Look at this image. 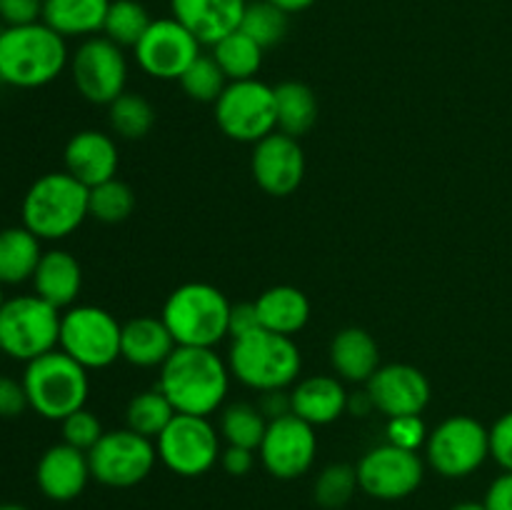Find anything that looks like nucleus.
<instances>
[{"label": "nucleus", "instance_id": "46", "mask_svg": "<svg viewBox=\"0 0 512 510\" xmlns=\"http://www.w3.org/2000/svg\"><path fill=\"white\" fill-rule=\"evenodd\" d=\"M483 503L488 510H512V470H503L490 483Z\"/></svg>", "mask_w": 512, "mask_h": 510}, {"label": "nucleus", "instance_id": "52", "mask_svg": "<svg viewBox=\"0 0 512 510\" xmlns=\"http://www.w3.org/2000/svg\"><path fill=\"white\" fill-rule=\"evenodd\" d=\"M3 288H5V285H3V283H0V310H3V305H5V300H8V298H5V293H3Z\"/></svg>", "mask_w": 512, "mask_h": 510}, {"label": "nucleus", "instance_id": "18", "mask_svg": "<svg viewBox=\"0 0 512 510\" xmlns=\"http://www.w3.org/2000/svg\"><path fill=\"white\" fill-rule=\"evenodd\" d=\"M368 395L375 410L388 418L398 415H420L430 403V383L423 370L408 363L380 365L368 380Z\"/></svg>", "mask_w": 512, "mask_h": 510}, {"label": "nucleus", "instance_id": "19", "mask_svg": "<svg viewBox=\"0 0 512 510\" xmlns=\"http://www.w3.org/2000/svg\"><path fill=\"white\" fill-rule=\"evenodd\" d=\"M90 478L93 475H90L88 453L68 443H58L45 450L35 468V483L40 493L55 503H68L78 498Z\"/></svg>", "mask_w": 512, "mask_h": 510}, {"label": "nucleus", "instance_id": "5", "mask_svg": "<svg viewBox=\"0 0 512 510\" xmlns=\"http://www.w3.org/2000/svg\"><path fill=\"white\" fill-rule=\"evenodd\" d=\"M228 368L233 378L258 393L285 390L298 380L303 355L290 335L260 328L230 343Z\"/></svg>", "mask_w": 512, "mask_h": 510}, {"label": "nucleus", "instance_id": "20", "mask_svg": "<svg viewBox=\"0 0 512 510\" xmlns=\"http://www.w3.org/2000/svg\"><path fill=\"white\" fill-rule=\"evenodd\" d=\"M245 5L248 0H170V13L200 45H215L240 28Z\"/></svg>", "mask_w": 512, "mask_h": 510}, {"label": "nucleus", "instance_id": "41", "mask_svg": "<svg viewBox=\"0 0 512 510\" xmlns=\"http://www.w3.org/2000/svg\"><path fill=\"white\" fill-rule=\"evenodd\" d=\"M490 458L503 470H512V410L500 415L490 428Z\"/></svg>", "mask_w": 512, "mask_h": 510}, {"label": "nucleus", "instance_id": "7", "mask_svg": "<svg viewBox=\"0 0 512 510\" xmlns=\"http://www.w3.org/2000/svg\"><path fill=\"white\" fill-rule=\"evenodd\" d=\"M60 313L40 295H15L0 310V355L30 363L58 348Z\"/></svg>", "mask_w": 512, "mask_h": 510}, {"label": "nucleus", "instance_id": "42", "mask_svg": "<svg viewBox=\"0 0 512 510\" xmlns=\"http://www.w3.org/2000/svg\"><path fill=\"white\" fill-rule=\"evenodd\" d=\"M30 408L23 380L0 375V418H20Z\"/></svg>", "mask_w": 512, "mask_h": 510}, {"label": "nucleus", "instance_id": "43", "mask_svg": "<svg viewBox=\"0 0 512 510\" xmlns=\"http://www.w3.org/2000/svg\"><path fill=\"white\" fill-rule=\"evenodd\" d=\"M0 20L5 25H30L43 20V0H0Z\"/></svg>", "mask_w": 512, "mask_h": 510}, {"label": "nucleus", "instance_id": "38", "mask_svg": "<svg viewBox=\"0 0 512 510\" xmlns=\"http://www.w3.org/2000/svg\"><path fill=\"white\" fill-rule=\"evenodd\" d=\"M180 85H183L185 95L198 103H215V100L223 95L228 78L220 70V65L215 63L213 55H203L190 63V68L180 75Z\"/></svg>", "mask_w": 512, "mask_h": 510}, {"label": "nucleus", "instance_id": "12", "mask_svg": "<svg viewBox=\"0 0 512 510\" xmlns=\"http://www.w3.org/2000/svg\"><path fill=\"white\" fill-rule=\"evenodd\" d=\"M155 448L165 468L183 478H198L208 473L223 453L213 423L203 415L185 413H178L170 420L168 428L155 440Z\"/></svg>", "mask_w": 512, "mask_h": 510}, {"label": "nucleus", "instance_id": "23", "mask_svg": "<svg viewBox=\"0 0 512 510\" xmlns=\"http://www.w3.org/2000/svg\"><path fill=\"white\" fill-rule=\"evenodd\" d=\"M178 348L170 335L163 318L153 315H140L123 325V338H120V358L128 360L135 368H160L165 360Z\"/></svg>", "mask_w": 512, "mask_h": 510}, {"label": "nucleus", "instance_id": "30", "mask_svg": "<svg viewBox=\"0 0 512 510\" xmlns=\"http://www.w3.org/2000/svg\"><path fill=\"white\" fill-rule=\"evenodd\" d=\"M263 53L265 50L240 28L213 45V58L225 73L228 83L255 78L260 65H263Z\"/></svg>", "mask_w": 512, "mask_h": 510}, {"label": "nucleus", "instance_id": "13", "mask_svg": "<svg viewBox=\"0 0 512 510\" xmlns=\"http://www.w3.org/2000/svg\"><path fill=\"white\" fill-rule=\"evenodd\" d=\"M70 75L88 103L110 105L125 93L128 83V60L120 45L105 35L85 38L70 55Z\"/></svg>", "mask_w": 512, "mask_h": 510}, {"label": "nucleus", "instance_id": "45", "mask_svg": "<svg viewBox=\"0 0 512 510\" xmlns=\"http://www.w3.org/2000/svg\"><path fill=\"white\" fill-rule=\"evenodd\" d=\"M220 465L228 475H235V478H243L253 470L255 465V450L250 448H238V445H228V448L220 453Z\"/></svg>", "mask_w": 512, "mask_h": 510}, {"label": "nucleus", "instance_id": "24", "mask_svg": "<svg viewBox=\"0 0 512 510\" xmlns=\"http://www.w3.org/2000/svg\"><path fill=\"white\" fill-rule=\"evenodd\" d=\"M83 288V268L68 250H45L33 275V290L58 310L73 308Z\"/></svg>", "mask_w": 512, "mask_h": 510}, {"label": "nucleus", "instance_id": "28", "mask_svg": "<svg viewBox=\"0 0 512 510\" xmlns=\"http://www.w3.org/2000/svg\"><path fill=\"white\" fill-rule=\"evenodd\" d=\"M43 240L25 225L0 230V283L20 285L33 280L35 268L43 258Z\"/></svg>", "mask_w": 512, "mask_h": 510}, {"label": "nucleus", "instance_id": "9", "mask_svg": "<svg viewBox=\"0 0 512 510\" xmlns=\"http://www.w3.org/2000/svg\"><path fill=\"white\" fill-rule=\"evenodd\" d=\"M215 123L238 143H258L278 130L275 115V88L258 78L235 80L225 85L223 95L215 100Z\"/></svg>", "mask_w": 512, "mask_h": 510}, {"label": "nucleus", "instance_id": "25", "mask_svg": "<svg viewBox=\"0 0 512 510\" xmlns=\"http://www.w3.org/2000/svg\"><path fill=\"white\" fill-rule=\"evenodd\" d=\"M330 365L348 383H368L380 368V350L363 328H345L330 343Z\"/></svg>", "mask_w": 512, "mask_h": 510}, {"label": "nucleus", "instance_id": "26", "mask_svg": "<svg viewBox=\"0 0 512 510\" xmlns=\"http://www.w3.org/2000/svg\"><path fill=\"white\" fill-rule=\"evenodd\" d=\"M113 0H43V23L63 38H93L108 18Z\"/></svg>", "mask_w": 512, "mask_h": 510}, {"label": "nucleus", "instance_id": "8", "mask_svg": "<svg viewBox=\"0 0 512 510\" xmlns=\"http://www.w3.org/2000/svg\"><path fill=\"white\" fill-rule=\"evenodd\" d=\"M123 325L98 305H73L60 318L58 348L83 368L100 370L120 358Z\"/></svg>", "mask_w": 512, "mask_h": 510}, {"label": "nucleus", "instance_id": "11", "mask_svg": "<svg viewBox=\"0 0 512 510\" xmlns=\"http://www.w3.org/2000/svg\"><path fill=\"white\" fill-rule=\"evenodd\" d=\"M158 448L135 430H108L88 450L90 475L108 488H133L143 483L155 468Z\"/></svg>", "mask_w": 512, "mask_h": 510}, {"label": "nucleus", "instance_id": "48", "mask_svg": "<svg viewBox=\"0 0 512 510\" xmlns=\"http://www.w3.org/2000/svg\"><path fill=\"white\" fill-rule=\"evenodd\" d=\"M373 410H375V405H373V400H370L368 390H363V393L348 395V413L363 418V415H370Z\"/></svg>", "mask_w": 512, "mask_h": 510}, {"label": "nucleus", "instance_id": "15", "mask_svg": "<svg viewBox=\"0 0 512 510\" xmlns=\"http://www.w3.org/2000/svg\"><path fill=\"white\" fill-rule=\"evenodd\" d=\"M260 463L273 478L293 480L308 473L318 453L315 428L298 415H283L268 423L263 443L258 448Z\"/></svg>", "mask_w": 512, "mask_h": 510}, {"label": "nucleus", "instance_id": "37", "mask_svg": "<svg viewBox=\"0 0 512 510\" xmlns=\"http://www.w3.org/2000/svg\"><path fill=\"white\" fill-rule=\"evenodd\" d=\"M358 488V468L348 463H333L320 470L313 495L320 508L338 510L350 503V498H353Z\"/></svg>", "mask_w": 512, "mask_h": 510}, {"label": "nucleus", "instance_id": "1", "mask_svg": "<svg viewBox=\"0 0 512 510\" xmlns=\"http://www.w3.org/2000/svg\"><path fill=\"white\" fill-rule=\"evenodd\" d=\"M230 368L213 348L178 345L160 365L158 388L178 413L213 415L230 390Z\"/></svg>", "mask_w": 512, "mask_h": 510}, {"label": "nucleus", "instance_id": "6", "mask_svg": "<svg viewBox=\"0 0 512 510\" xmlns=\"http://www.w3.org/2000/svg\"><path fill=\"white\" fill-rule=\"evenodd\" d=\"M25 393L30 410L45 420H65L75 410L85 408L90 393L88 368L63 353L60 348L25 363Z\"/></svg>", "mask_w": 512, "mask_h": 510}, {"label": "nucleus", "instance_id": "40", "mask_svg": "<svg viewBox=\"0 0 512 510\" xmlns=\"http://www.w3.org/2000/svg\"><path fill=\"white\" fill-rule=\"evenodd\" d=\"M428 435L430 433L420 415H398V418H388V425H385V438H388L390 445L415 450V453L425 448Z\"/></svg>", "mask_w": 512, "mask_h": 510}, {"label": "nucleus", "instance_id": "39", "mask_svg": "<svg viewBox=\"0 0 512 510\" xmlns=\"http://www.w3.org/2000/svg\"><path fill=\"white\" fill-rule=\"evenodd\" d=\"M60 428H63V443L73 445V448L78 450H85V453H88L105 433L98 415L90 413L88 408L75 410V413H70L65 420H60Z\"/></svg>", "mask_w": 512, "mask_h": 510}, {"label": "nucleus", "instance_id": "3", "mask_svg": "<svg viewBox=\"0 0 512 510\" xmlns=\"http://www.w3.org/2000/svg\"><path fill=\"white\" fill-rule=\"evenodd\" d=\"M233 303L220 288L210 283H185L168 295L163 305V323L168 325L175 345L215 348L230 335Z\"/></svg>", "mask_w": 512, "mask_h": 510}, {"label": "nucleus", "instance_id": "31", "mask_svg": "<svg viewBox=\"0 0 512 510\" xmlns=\"http://www.w3.org/2000/svg\"><path fill=\"white\" fill-rule=\"evenodd\" d=\"M175 415H178V410L165 398L163 390H140V393L130 398L128 408H125V423L135 433L145 435L150 440H158V435L168 428Z\"/></svg>", "mask_w": 512, "mask_h": 510}, {"label": "nucleus", "instance_id": "16", "mask_svg": "<svg viewBox=\"0 0 512 510\" xmlns=\"http://www.w3.org/2000/svg\"><path fill=\"white\" fill-rule=\"evenodd\" d=\"M133 50L138 65L150 78L180 80V75L200 55V43L185 25L170 15V18L153 20Z\"/></svg>", "mask_w": 512, "mask_h": 510}, {"label": "nucleus", "instance_id": "50", "mask_svg": "<svg viewBox=\"0 0 512 510\" xmlns=\"http://www.w3.org/2000/svg\"><path fill=\"white\" fill-rule=\"evenodd\" d=\"M450 510H488V508H485V503H478V500H463V503L453 505Z\"/></svg>", "mask_w": 512, "mask_h": 510}, {"label": "nucleus", "instance_id": "14", "mask_svg": "<svg viewBox=\"0 0 512 510\" xmlns=\"http://www.w3.org/2000/svg\"><path fill=\"white\" fill-rule=\"evenodd\" d=\"M425 478V463L415 450L383 443L368 450L358 463V485L378 500H400L413 495Z\"/></svg>", "mask_w": 512, "mask_h": 510}, {"label": "nucleus", "instance_id": "34", "mask_svg": "<svg viewBox=\"0 0 512 510\" xmlns=\"http://www.w3.org/2000/svg\"><path fill=\"white\" fill-rule=\"evenodd\" d=\"M110 128L123 140H140L153 130L155 110L143 95L123 93L108 105Z\"/></svg>", "mask_w": 512, "mask_h": 510}, {"label": "nucleus", "instance_id": "17", "mask_svg": "<svg viewBox=\"0 0 512 510\" xmlns=\"http://www.w3.org/2000/svg\"><path fill=\"white\" fill-rule=\"evenodd\" d=\"M250 170L260 188L275 198L295 193L305 178V153L298 138L280 130L258 140L250 158Z\"/></svg>", "mask_w": 512, "mask_h": 510}, {"label": "nucleus", "instance_id": "32", "mask_svg": "<svg viewBox=\"0 0 512 510\" xmlns=\"http://www.w3.org/2000/svg\"><path fill=\"white\" fill-rule=\"evenodd\" d=\"M265 430H268V420L260 413L258 405L233 403L220 415V435L228 445L258 450Z\"/></svg>", "mask_w": 512, "mask_h": 510}, {"label": "nucleus", "instance_id": "22", "mask_svg": "<svg viewBox=\"0 0 512 510\" xmlns=\"http://www.w3.org/2000/svg\"><path fill=\"white\" fill-rule=\"evenodd\" d=\"M293 415L315 425H330L348 413V390L335 375H310L290 390Z\"/></svg>", "mask_w": 512, "mask_h": 510}, {"label": "nucleus", "instance_id": "44", "mask_svg": "<svg viewBox=\"0 0 512 510\" xmlns=\"http://www.w3.org/2000/svg\"><path fill=\"white\" fill-rule=\"evenodd\" d=\"M260 315L255 303H238L230 308V338H243V335L260 330Z\"/></svg>", "mask_w": 512, "mask_h": 510}, {"label": "nucleus", "instance_id": "49", "mask_svg": "<svg viewBox=\"0 0 512 510\" xmlns=\"http://www.w3.org/2000/svg\"><path fill=\"white\" fill-rule=\"evenodd\" d=\"M268 3H273L275 8H280L283 13L293 15V13H303V10H308L315 0H268Z\"/></svg>", "mask_w": 512, "mask_h": 510}, {"label": "nucleus", "instance_id": "4", "mask_svg": "<svg viewBox=\"0 0 512 510\" xmlns=\"http://www.w3.org/2000/svg\"><path fill=\"white\" fill-rule=\"evenodd\" d=\"M90 188L70 173L40 175L25 193L20 215L23 225L40 240L73 235L90 215Z\"/></svg>", "mask_w": 512, "mask_h": 510}, {"label": "nucleus", "instance_id": "10", "mask_svg": "<svg viewBox=\"0 0 512 510\" xmlns=\"http://www.w3.org/2000/svg\"><path fill=\"white\" fill-rule=\"evenodd\" d=\"M490 458V428L470 415H453L430 430L425 460L443 478H468Z\"/></svg>", "mask_w": 512, "mask_h": 510}, {"label": "nucleus", "instance_id": "29", "mask_svg": "<svg viewBox=\"0 0 512 510\" xmlns=\"http://www.w3.org/2000/svg\"><path fill=\"white\" fill-rule=\"evenodd\" d=\"M275 115H278L280 133L300 138L318 120L315 93L298 80H285V83L275 85Z\"/></svg>", "mask_w": 512, "mask_h": 510}, {"label": "nucleus", "instance_id": "36", "mask_svg": "<svg viewBox=\"0 0 512 510\" xmlns=\"http://www.w3.org/2000/svg\"><path fill=\"white\" fill-rule=\"evenodd\" d=\"M90 218L105 225H118L128 220L135 210V193L128 183L110 178L90 188Z\"/></svg>", "mask_w": 512, "mask_h": 510}, {"label": "nucleus", "instance_id": "27", "mask_svg": "<svg viewBox=\"0 0 512 510\" xmlns=\"http://www.w3.org/2000/svg\"><path fill=\"white\" fill-rule=\"evenodd\" d=\"M255 308H258L260 325L265 330L290 335V338L295 333H300L310 320L308 295L303 290L293 288V285H275V288H268L263 295H258Z\"/></svg>", "mask_w": 512, "mask_h": 510}, {"label": "nucleus", "instance_id": "2", "mask_svg": "<svg viewBox=\"0 0 512 510\" xmlns=\"http://www.w3.org/2000/svg\"><path fill=\"white\" fill-rule=\"evenodd\" d=\"M68 65V43L43 20L0 30V83L23 90L43 88Z\"/></svg>", "mask_w": 512, "mask_h": 510}, {"label": "nucleus", "instance_id": "47", "mask_svg": "<svg viewBox=\"0 0 512 510\" xmlns=\"http://www.w3.org/2000/svg\"><path fill=\"white\" fill-rule=\"evenodd\" d=\"M258 408L260 413L265 415V420L270 423V420L293 413V400H290V393H285V390H265Z\"/></svg>", "mask_w": 512, "mask_h": 510}, {"label": "nucleus", "instance_id": "51", "mask_svg": "<svg viewBox=\"0 0 512 510\" xmlns=\"http://www.w3.org/2000/svg\"><path fill=\"white\" fill-rule=\"evenodd\" d=\"M0 510H30L20 503H0Z\"/></svg>", "mask_w": 512, "mask_h": 510}, {"label": "nucleus", "instance_id": "35", "mask_svg": "<svg viewBox=\"0 0 512 510\" xmlns=\"http://www.w3.org/2000/svg\"><path fill=\"white\" fill-rule=\"evenodd\" d=\"M240 30L248 38H253L260 48L268 50L288 35V13L275 8L268 0H253V3L245 5Z\"/></svg>", "mask_w": 512, "mask_h": 510}, {"label": "nucleus", "instance_id": "33", "mask_svg": "<svg viewBox=\"0 0 512 510\" xmlns=\"http://www.w3.org/2000/svg\"><path fill=\"white\" fill-rule=\"evenodd\" d=\"M153 18H150L148 8L138 0H113L108 8V18H105L103 33L105 38L113 40L120 48H135L138 40L143 38L145 30L150 28Z\"/></svg>", "mask_w": 512, "mask_h": 510}, {"label": "nucleus", "instance_id": "21", "mask_svg": "<svg viewBox=\"0 0 512 510\" xmlns=\"http://www.w3.org/2000/svg\"><path fill=\"white\" fill-rule=\"evenodd\" d=\"M63 163L65 173L88 188H95L118 173V145L108 133L80 130L65 145Z\"/></svg>", "mask_w": 512, "mask_h": 510}]
</instances>
